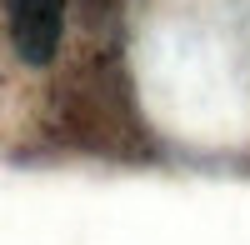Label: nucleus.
<instances>
[{
	"mask_svg": "<svg viewBox=\"0 0 250 245\" xmlns=\"http://www.w3.org/2000/svg\"><path fill=\"white\" fill-rule=\"evenodd\" d=\"M65 35V0H10V45L25 65H50Z\"/></svg>",
	"mask_w": 250,
	"mask_h": 245,
	"instance_id": "f257e3e1",
	"label": "nucleus"
}]
</instances>
